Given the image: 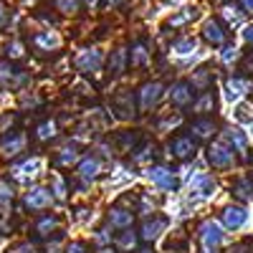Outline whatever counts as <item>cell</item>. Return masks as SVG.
<instances>
[{
	"instance_id": "9a60e30c",
	"label": "cell",
	"mask_w": 253,
	"mask_h": 253,
	"mask_svg": "<svg viewBox=\"0 0 253 253\" xmlns=\"http://www.w3.org/2000/svg\"><path fill=\"white\" fill-rule=\"evenodd\" d=\"M41 162L38 157H33V160H26L23 165H15L13 167V177L15 180H20V182H26V180H31V177H36L38 172H41Z\"/></svg>"
},
{
	"instance_id": "bcb514c9",
	"label": "cell",
	"mask_w": 253,
	"mask_h": 253,
	"mask_svg": "<svg viewBox=\"0 0 253 253\" xmlns=\"http://www.w3.org/2000/svg\"><path fill=\"white\" fill-rule=\"evenodd\" d=\"M81 3H86L89 8H96V5H99V0H81Z\"/></svg>"
},
{
	"instance_id": "7402d4cb",
	"label": "cell",
	"mask_w": 253,
	"mask_h": 253,
	"mask_svg": "<svg viewBox=\"0 0 253 253\" xmlns=\"http://www.w3.org/2000/svg\"><path fill=\"white\" fill-rule=\"evenodd\" d=\"M220 218H223V223H225L228 228H241L248 215H246L243 208H225L223 213H220Z\"/></svg>"
},
{
	"instance_id": "30bf717a",
	"label": "cell",
	"mask_w": 253,
	"mask_h": 253,
	"mask_svg": "<svg viewBox=\"0 0 253 253\" xmlns=\"http://www.w3.org/2000/svg\"><path fill=\"white\" fill-rule=\"evenodd\" d=\"M160 96H162V84L160 81L144 84V86L139 89V107L142 109H152L155 104L160 101Z\"/></svg>"
},
{
	"instance_id": "f1b7e54d",
	"label": "cell",
	"mask_w": 253,
	"mask_h": 253,
	"mask_svg": "<svg viewBox=\"0 0 253 253\" xmlns=\"http://www.w3.org/2000/svg\"><path fill=\"white\" fill-rule=\"evenodd\" d=\"M76 157H79V150H76V144H66L63 150L56 155V165H71V162H76Z\"/></svg>"
},
{
	"instance_id": "6da1fadb",
	"label": "cell",
	"mask_w": 253,
	"mask_h": 253,
	"mask_svg": "<svg viewBox=\"0 0 253 253\" xmlns=\"http://www.w3.org/2000/svg\"><path fill=\"white\" fill-rule=\"evenodd\" d=\"M28 79H31V76H28L26 71L15 69L10 61H0V86H5V89H18V86H23Z\"/></svg>"
},
{
	"instance_id": "ac0fdd59",
	"label": "cell",
	"mask_w": 253,
	"mask_h": 253,
	"mask_svg": "<svg viewBox=\"0 0 253 253\" xmlns=\"http://www.w3.org/2000/svg\"><path fill=\"white\" fill-rule=\"evenodd\" d=\"M150 177H152V182L160 185L162 190H175V185H177L175 175L167 170V167H152V170H150Z\"/></svg>"
},
{
	"instance_id": "d4e9b609",
	"label": "cell",
	"mask_w": 253,
	"mask_h": 253,
	"mask_svg": "<svg viewBox=\"0 0 253 253\" xmlns=\"http://www.w3.org/2000/svg\"><path fill=\"white\" fill-rule=\"evenodd\" d=\"M129 63L134 69H142V66H147V63H150V51H147V46L142 43H134L132 46V53H129Z\"/></svg>"
},
{
	"instance_id": "836d02e7",
	"label": "cell",
	"mask_w": 253,
	"mask_h": 253,
	"mask_svg": "<svg viewBox=\"0 0 253 253\" xmlns=\"http://www.w3.org/2000/svg\"><path fill=\"white\" fill-rule=\"evenodd\" d=\"M13 198H15V193H13L10 182L0 180V205H10V203H13Z\"/></svg>"
},
{
	"instance_id": "d6986e66",
	"label": "cell",
	"mask_w": 253,
	"mask_h": 253,
	"mask_svg": "<svg viewBox=\"0 0 253 253\" xmlns=\"http://www.w3.org/2000/svg\"><path fill=\"white\" fill-rule=\"evenodd\" d=\"M233 195L238 198V200H243V203H248V200H253V177L251 175H243V177H238L236 182H233Z\"/></svg>"
},
{
	"instance_id": "52a82bcc",
	"label": "cell",
	"mask_w": 253,
	"mask_h": 253,
	"mask_svg": "<svg viewBox=\"0 0 253 253\" xmlns=\"http://www.w3.org/2000/svg\"><path fill=\"white\" fill-rule=\"evenodd\" d=\"M203 38L210 46H223L225 43V26L218 18H208L203 23Z\"/></svg>"
},
{
	"instance_id": "1f68e13d",
	"label": "cell",
	"mask_w": 253,
	"mask_h": 253,
	"mask_svg": "<svg viewBox=\"0 0 253 253\" xmlns=\"http://www.w3.org/2000/svg\"><path fill=\"white\" fill-rule=\"evenodd\" d=\"M5 56H8V61L23 58V56H26V46L20 43V41H10V43L5 46Z\"/></svg>"
},
{
	"instance_id": "681fc988",
	"label": "cell",
	"mask_w": 253,
	"mask_h": 253,
	"mask_svg": "<svg viewBox=\"0 0 253 253\" xmlns=\"http://www.w3.org/2000/svg\"><path fill=\"white\" fill-rule=\"evenodd\" d=\"M99 253H114V251H99Z\"/></svg>"
},
{
	"instance_id": "d590c367",
	"label": "cell",
	"mask_w": 253,
	"mask_h": 253,
	"mask_svg": "<svg viewBox=\"0 0 253 253\" xmlns=\"http://www.w3.org/2000/svg\"><path fill=\"white\" fill-rule=\"evenodd\" d=\"M157 150H155V144H144V150H139V155H134V162H147V160H155Z\"/></svg>"
},
{
	"instance_id": "5b68a950",
	"label": "cell",
	"mask_w": 253,
	"mask_h": 253,
	"mask_svg": "<svg viewBox=\"0 0 253 253\" xmlns=\"http://www.w3.org/2000/svg\"><path fill=\"white\" fill-rule=\"evenodd\" d=\"M101 61H104V56H101L99 48H86L76 56V69L81 74H94V71L101 69Z\"/></svg>"
},
{
	"instance_id": "f6af8a7d",
	"label": "cell",
	"mask_w": 253,
	"mask_h": 253,
	"mask_svg": "<svg viewBox=\"0 0 253 253\" xmlns=\"http://www.w3.org/2000/svg\"><path fill=\"white\" fill-rule=\"evenodd\" d=\"M233 51H236L233 46H228V48L223 51V61H230V58H233Z\"/></svg>"
},
{
	"instance_id": "f907efd6",
	"label": "cell",
	"mask_w": 253,
	"mask_h": 253,
	"mask_svg": "<svg viewBox=\"0 0 253 253\" xmlns=\"http://www.w3.org/2000/svg\"><path fill=\"white\" fill-rule=\"evenodd\" d=\"M139 253H152V251H139Z\"/></svg>"
},
{
	"instance_id": "7bdbcfd3",
	"label": "cell",
	"mask_w": 253,
	"mask_h": 253,
	"mask_svg": "<svg viewBox=\"0 0 253 253\" xmlns=\"http://www.w3.org/2000/svg\"><path fill=\"white\" fill-rule=\"evenodd\" d=\"M238 3H241L243 13H253V0H238Z\"/></svg>"
},
{
	"instance_id": "83f0119b",
	"label": "cell",
	"mask_w": 253,
	"mask_h": 253,
	"mask_svg": "<svg viewBox=\"0 0 253 253\" xmlns=\"http://www.w3.org/2000/svg\"><path fill=\"white\" fill-rule=\"evenodd\" d=\"M190 187H193L195 193H200V195H210L215 190V182H213V177H208V175H198L193 182H190Z\"/></svg>"
},
{
	"instance_id": "8fae6325",
	"label": "cell",
	"mask_w": 253,
	"mask_h": 253,
	"mask_svg": "<svg viewBox=\"0 0 253 253\" xmlns=\"http://www.w3.org/2000/svg\"><path fill=\"white\" fill-rule=\"evenodd\" d=\"M139 139H142V132L139 129H124V132H117L112 142L117 144L119 152H132L134 147L139 144Z\"/></svg>"
},
{
	"instance_id": "2e32d148",
	"label": "cell",
	"mask_w": 253,
	"mask_h": 253,
	"mask_svg": "<svg viewBox=\"0 0 253 253\" xmlns=\"http://www.w3.org/2000/svg\"><path fill=\"white\" fill-rule=\"evenodd\" d=\"M36 233L41 236V238H51V233L56 236V238H61V220L56 218V215H46V218H41L38 223H36Z\"/></svg>"
},
{
	"instance_id": "cb8c5ba5",
	"label": "cell",
	"mask_w": 253,
	"mask_h": 253,
	"mask_svg": "<svg viewBox=\"0 0 253 253\" xmlns=\"http://www.w3.org/2000/svg\"><path fill=\"white\" fill-rule=\"evenodd\" d=\"M126 61H129V58H126V48H114L112 56H109V74H112V76L124 74Z\"/></svg>"
},
{
	"instance_id": "74e56055",
	"label": "cell",
	"mask_w": 253,
	"mask_h": 253,
	"mask_svg": "<svg viewBox=\"0 0 253 253\" xmlns=\"http://www.w3.org/2000/svg\"><path fill=\"white\" fill-rule=\"evenodd\" d=\"M228 139L233 142L238 150H246V137H243V132H238V129H228Z\"/></svg>"
},
{
	"instance_id": "4316f807",
	"label": "cell",
	"mask_w": 253,
	"mask_h": 253,
	"mask_svg": "<svg viewBox=\"0 0 253 253\" xmlns=\"http://www.w3.org/2000/svg\"><path fill=\"white\" fill-rule=\"evenodd\" d=\"M99 160L96 157H86V160H81V165H79V177H84V180H94L96 175H99Z\"/></svg>"
},
{
	"instance_id": "f35d334b",
	"label": "cell",
	"mask_w": 253,
	"mask_h": 253,
	"mask_svg": "<svg viewBox=\"0 0 253 253\" xmlns=\"http://www.w3.org/2000/svg\"><path fill=\"white\" fill-rule=\"evenodd\" d=\"M117 243H119V246H124V248H132V246H134V236L129 233V230H126V233L117 236Z\"/></svg>"
},
{
	"instance_id": "4fadbf2b",
	"label": "cell",
	"mask_w": 253,
	"mask_h": 253,
	"mask_svg": "<svg viewBox=\"0 0 253 253\" xmlns=\"http://www.w3.org/2000/svg\"><path fill=\"white\" fill-rule=\"evenodd\" d=\"M165 225H167V218H162V215H155L152 220H147L144 225H142V230H139V238L144 241V243H152L162 230H165Z\"/></svg>"
},
{
	"instance_id": "603a6c76",
	"label": "cell",
	"mask_w": 253,
	"mask_h": 253,
	"mask_svg": "<svg viewBox=\"0 0 253 253\" xmlns=\"http://www.w3.org/2000/svg\"><path fill=\"white\" fill-rule=\"evenodd\" d=\"M215 104H218V101H215V94L208 89V91H203V96L193 104V112H195L198 117H205L208 112H213V109H215Z\"/></svg>"
},
{
	"instance_id": "7c38bea8",
	"label": "cell",
	"mask_w": 253,
	"mask_h": 253,
	"mask_svg": "<svg viewBox=\"0 0 253 253\" xmlns=\"http://www.w3.org/2000/svg\"><path fill=\"white\" fill-rule=\"evenodd\" d=\"M220 241H223L220 228H218L213 220H205V223L200 225V243H203L205 248H215Z\"/></svg>"
},
{
	"instance_id": "ffe728a7",
	"label": "cell",
	"mask_w": 253,
	"mask_h": 253,
	"mask_svg": "<svg viewBox=\"0 0 253 253\" xmlns=\"http://www.w3.org/2000/svg\"><path fill=\"white\" fill-rule=\"evenodd\" d=\"M198 15H200L198 8H182V10H177L170 20H167V28H182V26H187V23H193Z\"/></svg>"
},
{
	"instance_id": "8d00e7d4",
	"label": "cell",
	"mask_w": 253,
	"mask_h": 253,
	"mask_svg": "<svg viewBox=\"0 0 253 253\" xmlns=\"http://www.w3.org/2000/svg\"><path fill=\"white\" fill-rule=\"evenodd\" d=\"M241 94H243V81H241V79H230V81H228V96L236 99V96H241Z\"/></svg>"
},
{
	"instance_id": "44dd1931",
	"label": "cell",
	"mask_w": 253,
	"mask_h": 253,
	"mask_svg": "<svg viewBox=\"0 0 253 253\" xmlns=\"http://www.w3.org/2000/svg\"><path fill=\"white\" fill-rule=\"evenodd\" d=\"M210 84H213V71L210 66H200L195 74H193V81H190V86L198 89V91H208Z\"/></svg>"
},
{
	"instance_id": "7dc6e473",
	"label": "cell",
	"mask_w": 253,
	"mask_h": 253,
	"mask_svg": "<svg viewBox=\"0 0 253 253\" xmlns=\"http://www.w3.org/2000/svg\"><path fill=\"white\" fill-rule=\"evenodd\" d=\"M107 5H114L117 8V5H122V0H107Z\"/></svg>"
},
{
	"instance_id": "d6a6232c",
	"label": "cell",
	"mask_w": 253,
	"mask_h": 253,
	"mask_svg": "<svg viewBox=\"0 0 253 253\" xmlns=\"http://www.w3.org/2000/svg\"><path fill=\"white\" fill-rule=\"evenodd\" d=\"M198 48V41L195 38H180L177 43H175V51L177 53H195Z\"/></svg>"
},
{
	"instance_id": "c3c4849f",
	"label": "cell",
	"mask_w": 253,
	"mask_h": 253,
	"mask_svg": "<svg viewBox=\"0 0 253 253\" xmlns=\"http://www.w3.org/2000/svg\"><path fill=\"white\" fill-rule=\"evenodd\" d=\"M230 253H246L243 248H233V251H230Z\"/></svg>"
},
{
	"instance_id": "60d3db41",
	"label": "cell",
	"mask_w": 253,
	"mask_h": 253,
	"mask_svg": "<svg viewBox=\"0 0 253 253\" xmlns=\"http://www.w3.org/2000/svg\"><path fill=\"white\" fill-rule=\"evenodd\" d=\"M51 193H53L58 200H63V195H66V193H63V180H58V177L53 180V190H51Z\"/></svg>"
},
{
	"instance_id": "ab89813d",
	"label": "cell",
	"mask_w": 253,
	"mask_h": 253,
	"mask_svg": "<svg viewBox=\"0 0 253 253\" xmlns=\"http://www.w3.org/2000/svg\"><path fill=\"white\" fill-rule=\"evenodd\" d=\"M8 20H10V10H8L5 3H0V31L8 26Z\"/></svg>"
},
{
	"instance_id": "277c9868",
	"label": "cell",
	"mask_w": 253,
	"mask_h": 253,
	"mask_svg": "<svg viewBox=\"0 0 253 253\" xmlns=\"http://www.w3.org/2000/svg\"><path fill=\"white\" fill-rule=\"evenodd\" d=\"M208 160H210V165H213V167L223 170V167L233 165L236 155H233V150H230V147H225L223 142H213V144H210V150H208Z\"/></svg>"
},
{
	"instance_id": "484cf974",
	"label": "cell",
	"mask_w": 253,
	"mask_h": 253,
	"mask_svg": "<svg viewBox=\"0 0 253 253\" xmlns=\"http://www.w3.org/2000/svg\"><path fill=\"white\" fill-rule=\"evenodd\" d=\"M134 220V213L132 210H122V208H114L112 213H109V223L114 228H126V225H132Z\"/></svg>"
},
{
	"instance_id": "e0dca14e",
	"label": "cell",
	"mask_w": 253,
	"mask_h": 253,
	"mask_svg": "<svg viewBox=\"0 0 253 253\" xmlns=\"http://www.w3.org/2000/svg\"><path fill=\"white\" fill-rule=\"evenodd\" d=\"M190 132H195V137H200V139H210V137L215 134L213 117H198L193 124H190Z\"/></svg>"
},
{
	"instance_id": "3957f363",
	"label": "cell",
	"mask_w": 253,
	"mask_h": 253,
	"mask_svg": "<svg viewBox=\"0 0 253 253\" xmlns=\"http://www.w3.org/2000/svg\"><path fill=\"white\" fill-rule=\"evenodd\" d=\"M112 107L117 112L119 119H132L137 114V107H134V94L129 89H124V91H117L112 96Z\"/></svg>"
},
{
	"instance_id": "ba28073f",
	"label": "cell",
	"mask_w": 253,
	"mask_h": 253,
	"mask_svg": "<svg viewBox=\"0 0 253 253\" xmlns=\"http://www.w3.org/2000/svg\"><path fill=\"white\" fill-rule=\"evenodd\" d=\"M170 152L177 157V160H187L195 155V139L187 137V134H177L170 139Z\"/></svg>"
},
{
	"instance_id": "5bb4252c",
	"label": "cell",
	"mask_w": 253,
	"mask_h": 253,
	"mask_svg": "<svg viewBox=\"0 0 253 253\" xmlns=\"http://www.w3.org/2000/svg\"><path fill=\"white\" fill-rule=\"evenodd\" d=\"M170 99L175 107H187L190 101H193V86H190L187 81H175L172 89H170Z\"/></svg>"
},
{
	"instance_id": "b9f144b4",
	"label": "cell",
	"mask_w": 253,
	"mask_h": 253,
	"mask_svg": "<svg viewBox=\"0 0 253 253\" xmlns=\"http://www.w3.org/2000/svg\"><path fill=\"white\" fill-rule=\"evenodd\" d=\"M66 253H86V246H84V243H71L66 248Z\"/></svg>"
},
{
	"instance_id": "7a4b0ae2",
	"label": "cell",
	"mask_w": 253,
	"mask_h": 253,
	"mask_svg": "<svg viewBox=\"0 0 253 253\" xmlns=\"http://www.w3.org/2000/svg\"><path fill=\"white\" fill-rule=\"evenodd\" d=\"M61 36L56 33V31H38V33H33V38H31V46L38 51V53H53V51H58L61 48Z\"/></svg>"
},
{
	"instance_id": "4dcf8cb0",
	"label": "cell",
	"mask_w": 253,
	"mask_h": 253,
	"mask_svg": "<svg viewBox=\"0 0 253 253\" xmlns=\"http://www.w3.org/2000/svg\"><path fill=\"white\" fill-rule=\"evenodd\" d=\"M36 137H38L41 142H48V139H53V137H56V124H53L51 119H48V122H43V124H38Z\"/></svg>"
},
{
	"instance_id": "9c48e42d",
	"label": "cell",
	"mask_w": 253,
	"mask_h": 253,
	"mask_svg": "<svg viewBox=\"0 0 253 253\" xmlns=\"http://www.w3.org/2000/svg\"><path fill=\"white\" fill-rule=\"evenodd\" d=\"M23 150H26V134H20V132H10L0 142V155L3 157H15Z\"/></svg>"
},
{
	"instance_id": "f546056e",
	"label": "cell",
	"mask_w": 253,
	"mask_h": 253,
	"mask_svg": "<svg viewBox=\"0 0 253 253\" xmlns=\"http://www.w3.org/2000/svg\"><path fill=\"white\" fill-rule=\"evenodd\" d=\"M56 10L63 13V15H76L81 10V0H56Z\"/></svg>"
},
{
	"instance_id": "e575fe53",
	"label": "cell",
	"mask_w": 253,
	"mask_h": 253,
	"mask_svg": "<svg viewBox=\"0 0 253 253\" xmlns=\"http://www.w3.org/2000/svg\"><path fill=\"white\" fill-rule=\"evenodd\" d=\"M5 253H38V248L31 243V241H20V243H15V246H10Z\"/></svg>"
},
{
	"instance_id": "ee69618b",
	"label": "cell",
	"mask_w": 253,
	"mask_h": 253,
	"mask_svg": "<svg viewBox=\"0 0 253 253\" xmlns=\"http://www.w3.org/2000/svg\"><path fill=\"white\" fill-rule=\"evenodd\" d=\"M243 38L248 41V43H253V23H251V26H246V31H243Z\"/></svg>"
},
{
	"instance_id": "8992f818",
	"label": "cell",
	"mask_w": 253,
	"mask_h": 253,
	"mask_svg": "<svg viewBox=\"0 0 253 253\" xmlns=\"http://www.w3.org/2000/svg\"><path fill=\"white\" fill-rule=\"evenodd\" d=\"M23 203H26L28 210H46V208H51L53 195H51V190H46V187H33V190L26 193Z\"/></svg>"
}]
</instances>
